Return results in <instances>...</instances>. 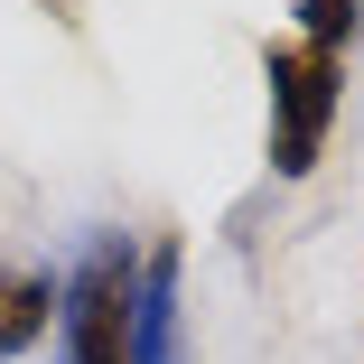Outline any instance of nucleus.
<instances>
[{"mask_svg": "<svg viewBox=\"0 0 364 364\" xmlns=\"http://www.w3.org/2000/svg\"><path fill=\"white\" fill-rule=\"evenodd\" d=\"M262 103H271V178L299 187L327 159V131L346 112V56L309 38H262Z\"/></svg>", "mask_w": 364, "mask_h": 364, "instance_id": "obj_1", "label": "nucleus"}, {"mask_svg": "<svg viewBox=\"0 0 364 364\" xmlns=\"http://www.w3.org/2000/svg\"><path fill=\"white\" fill-rule=\"evenodd\" d=\"M56 289H65V299H56V364H131L140 243L131 234H94Z\"/></svg>", "mask_w": 364, "mask_h": 364, "instance_id": "obj_2", "label": "nucleus"}, {"mask_svg": "<svg viewBox=\"0 0 364 364\" xmlns=\"http://www.w3.org/2000/svg\"><path fill=\"white\" fill-rule=\"evenodd\" d=\"M131 364H187V346H178V243L140 252V299H131Z\"/></svg>", "mask_w": 364, "mask_h": 364, "instance_id": "obj_3", "label": "nucleus"}, {"mask_svg": "<svg viewBox=\"0 0 364 364\" xmlns=\"http://www.w3.org/2000/svg\"><path fill=\"white\" fill-rule=\"evenodd\" d=\"M56 271H19V262H0V364L28 355L47 327H56Z\"/></svg>", "mask_w": 364, "mask_h": 364, "instance_id": "obj_4", "label": "nucleus"}, {"mask_svg": "<svg viewBox=\"0 0 364 364\" xmlns=\"http://www.w3.org/2000/svg\"><path fill=\"white\" fill-rule=\"evenodd\" d=\"M289 38H309V47H327V56L364 47V0H299V28H289Z\"/></svg>", "mask_w": 364, "mask_h": 364, "instance_id": "obj_5", "label": "nucleus"}]
</instances>
